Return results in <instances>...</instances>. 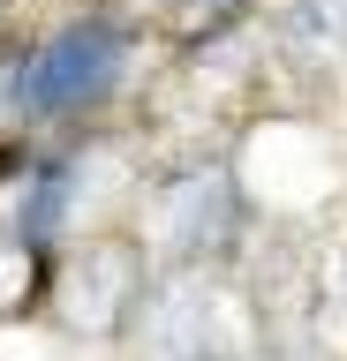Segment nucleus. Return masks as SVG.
<instances>
[{"label": "nucleus", "instance_id": "obj_1", "mask_svg": "<svg viewBox=\"0 0 347 361\" xmlns=\"http://www.w3.org/2000/svg\"><path fill=\"white\" fill-rule=\"evenodd\" d=\"M121 68H129V30L114 23H69L8 68V113L16 121H61L76 106L114 98Z\"/></svg>", "mask_w": 347, "mask_h": 361}, {"label": "nucleus", "instance_id": "obj_2", "mask_svg": "<svg viewBox=\"0 0 347 361\" xmlns=\"http://www.w3.org/2000/svg\"><path fill=\"white\" fill-rule=\"evenodd\" d=\"M166 219H174L166 233H174L182 256H219L234 241V226H242V203H234V188L219 173H189L174 188V203H166Z\"/></svg>", "mask_w": 347, "mask_h": 361}, {"label": "nucleus", "instance_id": "obj_3", "mask_svg": "<svg viewBox=\"0 0 347 361\" xmlns=\"http://www.w3.org/2000/svg\"><path fill=\"white\" fill-rule=\"evenodd\" d=\"M76 180H83L76 158H38V166H23V188H16V211H8V226H16V241H23V248H46L53 233L69 226Z\"/></svg>", "mask_w": 347, "mask_h": 361}, {"label": "nucleus", "instance_id": "obj_4", "mask_svg": "<svg viewBox=\"0 0 347 361\" xmlns=\"http://www.w3.org/2000/svg\"><path fill=\"white\" fill-rule=\"evenodd\" d=\"M287 38H302V45H347V0H295Z\"/></svg>", "mask_w": 347, "mask_h": 361}]
</instances>
